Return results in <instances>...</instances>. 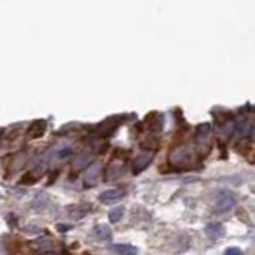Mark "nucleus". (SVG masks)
Returning a JSON list of instances; mask_svg holds the SVG:
<instances>
[{
    "label": "nucleus",
    "mask_w": 255,
    "mask_h": 255,
    "mask_svg": "<svg viewBox=\"0 0 255 255\" xmlns=\"http://www.w3.org/2000/svg\"><path fill=\"white\" fill-rule=\"evenodd\" d=\"M90 211H91V206H88V203L77 204L74 207H70V217L75 220H80V219H83Z\"/></svg>",
    "instance_id": "ddd939ff"
},
{
    "label": "nucleus",
    "mask_w": 255,
    "mask_h": 255,
    "mask_svg": "<svg viewBox=\"0 0 255 255\" xmlns=\"http://www.w3.org/2000/svg\"><path fill=\"white\" fill-rule=\"evenodd\" d=\"M94 235L101 241H110L112 239V230L107 225H96L94 227Z\"/></svg>",
    "instance_id": "2eb2a0df"
},
{
    "label": "nucleus",
    "mask_w": 255,
    "mask_h": 255,
    "mask_svg": "<svg viewBox=\"0 0 255 255\" xmlns=\"http://www.w3.org/2000/svg\"><path fill=\"white\" fill-rule=\"evenodd\" d=\"M249 161H251L252 164H255V151H254V156H252V158L249 159Z\"/></svg>",
    "instance_id": "393cba45"
},
{
    "label": "nucleus",
    "mask_w": 255,
    "mask_h": 255,
    "mask_svg": "<svg viewBox=\"0 0 255 255\" xmlns=\"http://www.w3.org/2000/svg\"><path fill=\"white\" fill-rule=\"evenodd\" d=\"M43 201H46V196L45 195H40V196H37L34 201H32V207H34L35 211H42L43 209Z\"/></svg>",
    "instance_id": "aec40b11"
},
{
    "label": "nucleus",
    "mask_w": 255,
    "mask_h": 255,
    "mask_svg": "<svg viewBox=\"0 0 255 255\" xmlns=\"http://www.w3.org/2000/svg\"><path fill=\"white\" fill-rule=\"evenodd\" d=\"M32 246H34L35 249L45 252V251H50L53 247V241H50V239H38V241H35Z\"/></svg>",
    "instance_id": "a211bd4d"
},
{
    "label": "nucleus",
    "mask_w": 255,
    "mask_h": 255,
    "mask_svg": "<svg viewBox=\"0 0 255 255\" xmlns=\"http://www.w3.org/2000/svg\"><path fill=\"white\" fill-rule=\"evenodd\" d=\"M59 174H61V169H54V171L50 174V177H48V185H51V183H54L56 179L59 177Z\"/></svg>",
    "instance_id": "5701e85b"
},
{
    "label": "nucleus",
    "mask_w": 255,
    "mask_h": 255,
    "mask_svg": "<svg viewBox=\"0 0 255 255\" xmlns=\"http://www.w3.org/2000/svg\"><path fill=\"white\" fill-rule=\"evenodd\" d=\"M204 233L206 236L211 239V241H217V239L225 236V227L222 225V223H209V225H206L204 228Z\"/></svg>",
    "instance_id": "1a4fd4ad"
},
{
    "label": "nucleus",
    "mask_w": 255,
    "mask_h": 255,
    "mask_svg": "<svg viewBox=\"0 0 255 255\" xmlns=\"http://www.w3.org/2000/svg\"><path fill=\"white\" fill-rule=\"evenodd\" d=\"M21 183H22V185H34V183H37V177L32 172H26L22 175Z\"/></svg>",
    "instance_id": "6ab92c4d"
},
{
    "label": "nucleus",
    "mask_w": 255,
    "mask_h": 255,
    "mask_svg": "<svg viewBox=\"0 0 255 255\" xmlns=\"http://www.w3.org/2000/svg\"><path fill=\"white\" fill-rule=\"evenodd\" d=\"M45 132H46V122L45 120H34V122L27 126L26 135L29 139H40Z\"/></svg>",
    "instance_id": "0eeeda50"
},
{
    "label": "nucleus",
    "mask_w": 255,
    "mask_h": 255,
    "mask_svg": "<svg viewBox=\"0 0 255 255\" xmlns=\"http://www.w3.org/2000/svg\"><path fill=\"white\" fill-rule=\"evenodd\" d=\"M126 196V191L125 190H118V188H112V190H106L102 191L99 195V201L101 203H106V204H110V203H117L120 199H123Z\"/></svg>",
    "instance_id": "6e6552de"
},
{
    "label": "nucleus",
    "mask_w": 255,
    "mask_h": 255,
    "mask_svg": "<svg viewBox=\"0 0 255 255\" xmlns=\"http://www.w3.org/2000/svg\"><path fill=\"white\" fill-rule=\"evenodd\" d=\"M123 215H125V207L123 206H118V207H115V209H112L109 212V220L112 223H118L120 220L123 219Z\"/></svg>",
    "instance_id": "f3484780"
},
{
    "label": "nucleus",
    "mask_w": 255,
    "mask_h": 255,
    "mask_svg": "<svg viewBox=\"0 0 255 255\" xmlns=\"http://www.w3.org/2000/svg\"><path fill=\"white\" fill-rule=\"evenodd\" d=\"M142 126L148 129L151 134H158L164 128V115L159 112H150V114L142 120Z\"/></svg>",
    "instance_id": "20e7f679"
},
{
    "label": "nucleus",
    "mask_w": 255,
    "mask_h": 255,
    "mask_svg": "<svg viewBox=\"0 0 255 255\" xmlns=\"http://www.w3.org/2000/svg\"><path fill=\"white\" fill-rule=\"evenodd\" d=\"M125 122V117H110L107 118L106 122H102L99 126H96V129L94 132L99 135V137H109V135L114 134L117 129H118V126L122 125Z\"/></svg>",
    "instance_id": "7ed1b4c3"
},
{
    "label": "nucleus",
    "mask_w": 255,
    "mask_h": 255,
    "mask_svg": "<svg viewBox=\"0 0 255 255\" xmlns=\"http://www.w3.org/2000/svg\"><path fill=\"white\" fill-rule=\"evenodd\" d=\"M153 156H155L153 151H142L140 155L135 156V158H134V161H132V164H131L132 174H134V175H137V174H140L142 171H145L147 167L150 166V163L153 161Z\"/></svg>",
    "instance_id": "39448f33"
},
{
    "label": "nucleus",
    "mask_w": 255,
    "mask_h": 255,
    "mask_svg": "<svg viewBox=\"0 0 255 255\" xmlns=\"http://www.w3.org/2000/svg\"><path fill=\"white\" fill-rule=\"evenodd\" d=\"M236 199L233 195H230L228 191H222V193L217 195V199H215V207H217L219 212H228L235 207Z\"/></svg>",
    "instance_id": "423d86ee"
},
{
    "label": "nucleus",
    "mask_w": 255,
    "mask_h": 255,
    "mask_svg": "<svg viewBox=\"0 0 255 255\" xmlns=\"http://www.w3.org/2000/svg\"><path fill=\"white\" fill-rule=\"evenodd\" d=\"M158 147H159V140L156 137V134H150L140 142L142 151H153V153H155V151L158 150Z\"/></svg>",
    "instance_id": "f8f14e48"
},
{
    "label": "nucleus",
    "mask_w": 255,
    "mask_h": 255,
    "mask_svg": "<svg viewBox=\"0 0 255 255\" xmlns=\"http://www.w3.org/2000/svg\"><path fill=\"white\" fill-rule=\"evenodd\" d=\"M110 249L118 255H137V247L131 244H112Z\"/></svg>",
    "instance_id": "4468645a"
},
{
    "label": "nucleus",
    "mask_w": 255,
    "mask_h": 255,
    "mask_svg": "<svg viewBox=\"0 0 255 255\" xmlns=\"http://www.w3.org/2000/svg\"><path fill=\"white\" fill-rule=\"evenodd\" d=\"M58 228H59V231H67L69 230V227H66V225H58Z\"/></svg>",
    "instance_id": "b1692460"
},
{
    "label": "nucleus",
    "mask_w": 255,
    "mask_h": 255,
    "mask_svg": "<svg viewBox=\"0 0 255 255\" xmlns=\"http://www.w3.org/2000/svg\"><path fill=\"white\" fill-rule=\"evenodd\" d=\"M223 255H243V251L238 249V247H228V249L223 252Z\"/></svg>",
    "instance_id": "4be33fe9"
},
{
    "label": "nucleus",
    "mask_w": 255,
    "mask_h": 255,
    "mask_svg": "<svg viewBox=\"0 0 255 255\" xmlns=\"http://www.w3.org/2000/svg\"><path fill=\"white\" fill-rule=\"evenodd\" d=\"M72 153H74V150H72L70 147H64L58 151V158L59 159H64V158H69Z\"/></svg>",
    "instance_id": "412c9836"
},
{
    "label": "nucleus",
    "mask_w": 255,
    "mask_h": 255,
    "mask_svg": "<svg viewBox=\"0 0 255 255\" xmlns=\"http://www.w3.org/2000/svg\"><path fill=\"white\" fill-rule=\"evenodd\" d=\"M196 151L188 145H175L169 153V164L174 166V171H190L195 169Z\"/></svg>",
    "instance_id": "f257e3e1"
},
{
    "label": "nucleus",
    "mask_w": 255,
    "mask_h": 255,
    "mask_svg": "<svg viewBox=\"0 0 255 255\" xmlns=\"http://www.w3.org/2000/svg\"><path fill=\"white\" fill-rule=\"evenodd\" d=\"M93 161V155L88 153V151H83L75 158V167H86L90 166V163Z\"/></svg>",
    "instance_id": "dca6fc26"
},
{
    "label": "nucleus",
    "mask_w": 255,
    "mask_h": 255,
    "mask_svg": "<svg viewBox=\"0 0 255 255\" xmlns=\"http://www.w3.org/2000/svg\"><path fill=\"white\" fill-rule=\"evenodd\" d=\"M125 171V167L123 164H117V163H110L107 167H106V171H104V177H106V180H115L118 179L120 175L123 174Z\"/></svg>",
    "instance_id": "9d476101"
},
{
    "label": "nucleus",
    "mask_w": 255,
    "mask_h": 255,
    "mask_svg": "<svg viewBox=\"0 0 255 255\" xmlns=\"http://www.w3.org/2000/svg\"><path fill=\"white\" fill-rule=\"evenodd\" d=\"M212 126L209 123H201L196 126L195 129V140L198 143V148L201 150V155L203 156H209L212 145H211V140H212Z\"/></svg>",
    "instance_id": "f03ea898"
},
{
    "label": "nucleus",
    "mask_w": 255,
    "mask_h": 255,
    "mask_svg": "<svg viewBox=\"0 0 255 255\" xmlns=\"http://www.w3.org/2000/svg\"><path fill=\"white\" fill-rule=\"evenodd\" d=\"M102 171V166L101 164H93L90 169H88L86 175H85V185L86 187H93L96 185V182H98V177Z\"/></svg>",
    "instance_id": "9b49d317"
}]
</instances>
